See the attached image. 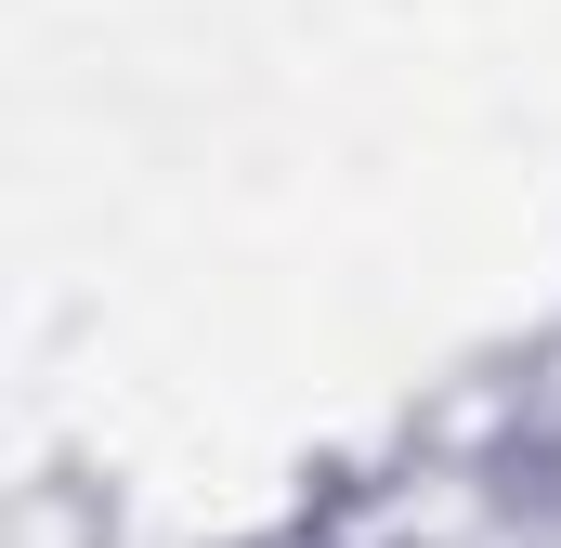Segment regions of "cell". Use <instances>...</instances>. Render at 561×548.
<instances>
[]
</instances>
